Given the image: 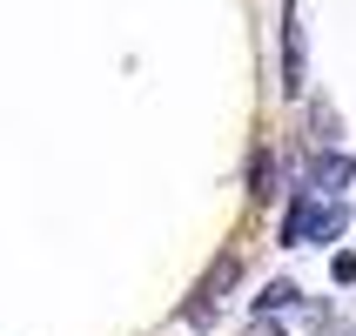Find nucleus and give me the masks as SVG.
I'll return each mask as SVG.
<instances>
[{
    "mask_svg": "<svg viewBox=\"0 0 356 336\" xmlns=\"http://www.w3.org/2000/svg\"><path fill=\"white\" fill-rule=\"evenodd\" d=\"M343 229H350V209H343L337 195L323 202V195H309V189H289V216H282V236L276 242L302 249V242H337Z\"/></svg>",
    "mask_w": 356,
    "mask_h": 336,
    "instance_id": "f257e3e1",
    "label": "nucleus"
},
{
    "mask_svg": "<svg viewBox=\"0 0 356 336\" xmlns=\"http://www.w3.org/2000/svg\"><path fill=\"white\" fill-rule=\"evenodd\" d=\"M236 276H242V256H216V269L195 282V296L181 303V323H216V303H222V289H236Z\"/></svg>",
    "mask_w": 356,
    "mask_h": 336,
    "instance_id": "f03ea898",
    "label": "nucleus"
},
{
    "mask_svg": "<svg viewBox=\"0 0 356 336\" xmlns=\"http://www.w3.org/2000/svg\"><path fill=\"white\" fill-rule=\"evenodd\" d=\"M282 95H302V34H296V20H282Z\"/></svg>",
    "mask_w": 356,
    "mask_h": 336,
    "instance_id": "20e7f679",
    "label": "nucleus"
},
{
    "mask_svg": "<svg viewBox=\"0 0 356 336\" xmlns=\"http://www.w3.org/2000/svg\"><path fill=\"white\" fill-rule=\"evenodd\" d=\"M350 182H356V161H350V155H330V148H323L316 161H302L296 189H309V195H343Z\"/></svg>",
    "mask_w": 356,
    "mask_h": 336,
    "instance_id": "7ed1b4c3",
    "label": "nucleus"
},
{
    "mask_svg": "<svg viewBox=\"0 0 356 336\" xmlns=\"http://www.w3.org/2000/svg\"><path fill=\"white\" fill-rule=\"evenodd\" d=\"M249 336H282V330H276V317H256V323H249Z\"/></svg>",
    "mask_w": 356,
    "mask_h": 336,
    "instance_id": "6e6552de",
    "label": "nucleus"
},
{
    "mask_svg": "<svg viewBox=\"0 0 356 336\" xmlns=\"http://www.w3.org/2000/svg\"><path fill=\"white\" fill-rule=\"evenodd\" d=\"M302 296V289H296V282H269V289H262V296H256V317H282V310H289V303H296Z\"/></svg>",
    "mask_w": 356,
    "mask_h": 336,
    "instance_id": "423d86ee",
    "label": "nucleus"
},
{
    "mask_svg": "<svg viewBox=\"0 0 356 336\" xmlns=\"http://www.w3.org/2000/svg\"><path fill=\"white\" fill-rule=\"evenodd\" d=\"M269 195H276V155L249 148V202H269Z\"/></svg>",
    "mask_w": 356,
    "mask_h": 336,
    "instance_id": "39448f33",
    "label": "nucleus"
},
{
    "mask_svg": "<svg viewBox=\"0 0 356 336\" xmlns=\"http://www.w3.org/2000/svg\"><path fill=\"white\" fill-rule=\"evenodd\" d=\"M309 128H316V135H309V141H316V148H330V141L343 135V121L330 115V108H323V101H316V108H309Z\"/></svg>",
    "mask_w": 356,
    "mask_h": 336,
    "instance_id": "0eeeda50",
    "label": "nucleus"
}]
</instances>
